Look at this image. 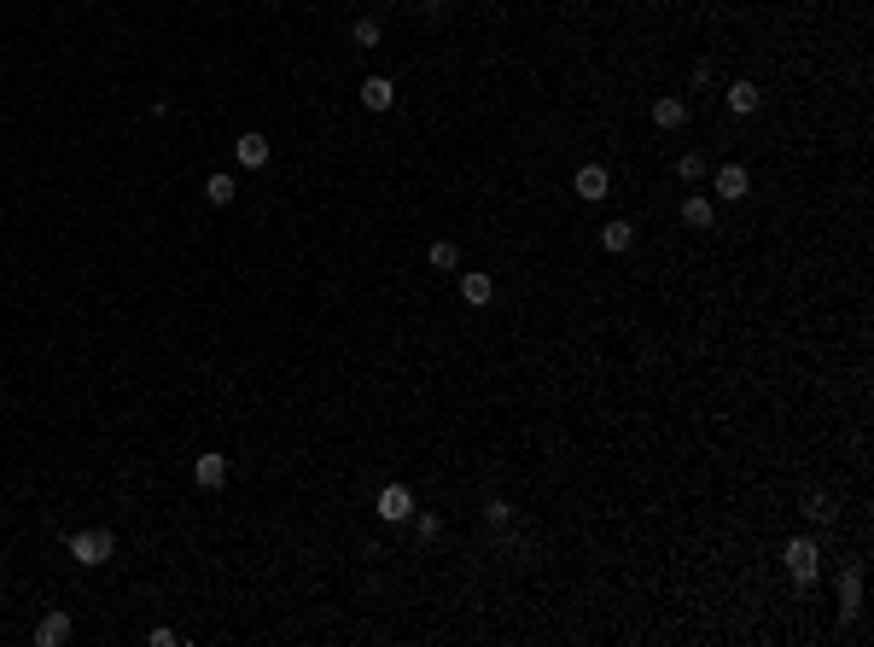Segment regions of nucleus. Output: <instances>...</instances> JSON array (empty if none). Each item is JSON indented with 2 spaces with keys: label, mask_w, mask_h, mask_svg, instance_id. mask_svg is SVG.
<instances>
[{
  "label": "nucleus",
  "mask_w": 874,
  "mask_h": 647,
  "mask_svg": "<svg viewBox=\"0 0 874 647\" xmlns=\"http://www.w3.org/2000/svg\"><path fill=\"white\" fill-rule=\"evenodd\" d=\"M460 297L478 310V304H490V297H496V281H490V274H460Z\"/></svg>",
  "instance_id": "obj_15"
},
{
  "label": "nucleus",
  "mask_w": 874,
  "mask_h": 647,
  "mask_svg": "<svg viewBox=\"0 0 874 647\" xmlns=\"http://www.w3.org/2000/svg\"><path fill=\"white\" fill-rule=\"evenodd\" d=\"M571 193H577L583 204H600V198L612 193V175H607V164H583L577 175H571Z\"/></svg>",
  "instance_id": "obj_4"
},
{
  "label": "nucleus",
  "mask_w": 874,
  "mask_h": 647,
  "mask_svg": "<svg viewBox=\"0 0 874 647\" xmlns=\"http://www.w3.org/2000/svg\"><path fill=\"white\" fill-rule=\"evenodd\" d=\"M193 479L205 484V490H222V484H228V455H222V450H205V455L193 461Z\"/></svg>",
  "instance_id": "obj_6"
},
{
  "label": "nucleus",
  "mask_w": 874,
  "mask_h": 647,
  "mask_svg": "<svg viewBox=\"0 0 874 647\" xmlns=\"http://www.w3.org/2000/svg\"><path fill=\"white\" fill-rule=\"evenodd\" d=\"M65 642H70V612H58V606H53V612L35 624V647H65Z\"/></svg>",
  "instance_id": "obj_8"
},
{
  "label": "nucleus",
  "mask_w": 874,
  "mask_h": 647,
  "mask_svg": "<svg viewBox=\"0 0 874 647\" xmlns=\"http://www.w3.org/2000/svg\"><path fill=\"white\" fill-rule=\"evenodd\" d=\"M711 187H717V198H729V204H740V198L752 193V181H746V164H723L717 175H711Z\"/></svg>",
  "instance_id": "obj_5"
},
{
  "label": "nucleus",
  "mask_w": 874,
  "mask_h": 647,
  "mask_svg": "<svg viewBox=\"0 0 874 647\" xmlns=\"http://www.w3.org/2000/svg\"><path fill=\"white\" fill-rule=\"evenodd\" d=\"M781 560H787L793 583H799V589H810V583H816V566H822V549H816V543H810V536H793V543H787V554H781Z\"/></svg>",
  "instance_id": "obj_2"
},
{
  "label": "nucleus",
  "mask_w": 874,
  "mask_h": 647,
  "mask_svg": "<svg viewBox=\"0 0 874 647\" xmlns=\"http://www.w3.org/2000/svg\"><path fill=\"white\" fill-rule=\"evenodd\" d=\"M507 520H514V502H507V496H490V502H484V525H496V531H501Z\"/></svg>",
  "instance_id": "obj_19"
},
{
  "label": "nucleus",
  "mask_w": 874,
  "mask_h": 647,
  "mask_svg": "<svg viewBox=\"0 0 874 647\" xmlns=\"http://www.w3.org/2000/svg\"><path fill=\"white\" fill-rule=\"evenodd\" d=\"M361 105H367V112H391V105H397V82H391V76H367V82H361Z\"/></svg>",
  "instance_id": "obj_7"
},
{
  "label": "nucleus",
  "mask_w": 874,
  "mask_h": 647,
  "mask_svg": "<svg viewBox=\"0 0 874 647\" xmlns=\"http://www.w3.org/2000/svg\"><path fill=\"white\" fill-rule=\"evenodd\" d=\"M374 513L385 525H403V520H414V490L408 484H385V490L374 496Z\"/></svg>",
  "instance_id": "obj_3"
},
{
  "label": "nucleus",
  "mask_w": 874,
  "mask_h": 647,
  "mask_svg": "<svg viewBox=\"0 0 874 647\" xmlns=\"http://www.w3.org/2000/svg\"><path fill=\"white\" fill-rule=\"evenodd\" d=\"M205 198H210V204H234V175H228V169H216V175L205 181Z\"/></svg>",
  "instance_id": "obj_18"
},
{
  "label": "nucleus",
  "mask_w": 874,
  "mask_h": 647,
  "mask_svg": "<svg viewBox=\"0 0 874 647\" xmlns=\"http://www.w3.org/2000/svg\"><path fill=\"white\" fill-rule=\"evenodd\" d=\"M723 105H729V112H735V117H752V112H758V105H763V94H758V88H752V82H735V88H729V94H723Z\"/></svg>",
  "instance_id": "obj_12"
},
{
  "label": "nucleus",
  "mask_w": 874,
  "mask_h": 647,
  "mask_svg": "<svg viewBox=\"0 0 874 647\" xmlns=\"http://www.w3.org/2000/svg\"><path fill=\"white\" fill-rule=\"evenodd\" d=\"M600 245H607V251H630V245H636V227L630 222H607L600 227Z\"/></svg>",
  "instance_id": "obj_17"
},
{
  "label": "nucleus",
  "mask_w": 874,
  "mask_h": 647,
  "mask_svg": "<svg viewBox=\"0 0 874 647\" xmlns=\"http://www.w3.org/2000/svg\"><path fill=\"white\" fill-rule=\"evenodd\" d=\"M426 263L437 268V274H455V268H460V245H455V240H437V245L426 251Z\"/></svg>",
  "instance_id": "obj_16"
},
{
  "label": "nucleus",
  "mask_w": 874,
  "mask_h": 647,
  "mask_svg": "<svg viewBox=\"0 0 874 647\" xmlns=\"http://www.w3.org/2000/svg\"><path fill=\"white\" fill-rule=\"evenodd\" d=\"M426 6H444V0H426Z\"/></svg>",
  "instance_id": "obj_25"
},
{
  "label": "nucleus",
  "mask_w": 874,
  "mask_h": 647,
  "mask_svg": "<svg viewBox=\"0 0 874 647\" xmlns=\"http://www.w3.org/2000/svg\"><path fill=\"white\" fill-rule=\"evenodd\" d=\"M857 606H862V572L851 566V572L839 577V612H846V619H857Z\"/></svg>",
  "instance_id": "obj_14"
},
{
  "label": "nucleus",
  "mask_w": 874,
  "mask_h": 647,
  "mask_svg": "<svg viewBox=\"0 0 874 647\" xmlns=\"http://www.w3.org/2000/svg\"><path fill=\"white\" fill-rule=\"evenodd\" d=\"M112 554H117V536L99 531V525H94V531H76V536H70V560H76V566H105Z\"/></svg>",
  "instance_id": "obj_1"
},
{
  "label": "nucleus",
  "mask_w": 874,
  "mask_h": 647,
  "mask_svg": "<svg viewBox=\"0 0 874 647\" xmlns=\"http://www.w3.org/2000/svg\"><path fill=\"white\" fill-rule=\"evenodd\" d=\"M677 175H682V181H706V158H700V152H682L677 158Z\"/></svg>",
  "instance_id": "obj_20"
},
{
  "label": "nucleus",
  "mask_w": 874,
  "mask_h": 647,
  "mask_svg": "<svg viewBox=\"0 0 874 647\" xmlns=\"http://www.w3.org/2000/svg\"><path fill=\"white\" fill-rule=\"evenodd\" d=\"M653 123H659V128H682V123H688V99H677V94L653 99Z\"/></svg>",
  "instance_id": "obj_11"
},
{
  "label": "nucleus",
  "mask_w": 874,
  "mask_h": 647,
  "mask_svg": "<svg viewBox=\"0 0 874 647\" xmlns=\"http://www.w3.org/2000/svg\"><path fill=\"white\" fill-rule=\"evenodd\" d=\"M350 35H356V47H379V18H356Z\"/></svg>",
  "instance_id": "obj_21"
},
{
  "label": "nucleus",
  "mask_w": 874,
  "mask_h": 647,
  "mask_svg": "<svg viewBox=\"0 0 874 647\" xmlns=\"http://www.w3.org/2000/svg\"><path fill=\"white\" fill-rule=\"evenodd\" d=\"M414 531H420V543H437V536H444V520H437V513H420Z\"/></svg>",
  "instance_id": "obj_22"
},
{
  "label": "nucleus",
  "mask_w": 874,
  "mask_h": 647,
  "mask_svg": "<svg viewBox=\"0 0 874 647\" xmlns=\"http://www.w3.org/2000/svg\"><path fill=\"white\" fill-rule=\"evenodd\" d=\"M694 88H700V94L717 88V65H711V58H700V65H694Z\"/></svg>",
  "instance_id": "obj_23"
},
{
  "label": "nucleus",
  "mask_w": 874,
  "mask_h": 647,
  "mask_svg": "<svg viewBox=\"0 0 874 647\" xmlns=\"http://www.w3.org/2000/svg\"><path fill=\"white\" fill-rule=\"evenodd\" d=\"M146 642H152V647H175V642H181V635H175V630H169V624H158V630H152V635H146Z\"/></svg>",
  "instance_id": "obj_24"
},
{
  "label": "nucleus",
  "mask_w": 874,
  "mask_h": 647,
  "mask_svg": "<svg viewBox=\"0 0 874 647\" xmlns=\"http://www.w3.org/2000/svg\"><path fill=\"white\" fill-rule=\"evenodd\" d=\"M805 520L810 525H833V520H839V502H833L828 490H810L805 496Z\"/></svg>",
  "instance_id": "obj_13"
},
{
  "label": "nucleus",
  "mask_w": 874,
  "mask_h": 647,
  "mask_svg": "<svg viewBox=\"0 0 874 647\" xmlns=\"http://www.w3.org/2000/svg\"><path fill=\"white\" fill-rule=\"evenodd\" d=\"M682 222H688V227H700V234H706V227L717 222V204H711L706 193H688V198H682Z\"/></svg>",
  "instance_id": "obj_10"
},
{
  "label": "nucleus",
  "mask_w": 874,
  "mask_h": 647,
  "mask_svg": "<svg viewBox=\"0 0 874 647\" xmlns=\"http://www.w3.org/2000/svg\"><path fill=\"white\" fill-rule=\"evenodd\" d=\"M268 152H275V146H268V135H239V141H234V158H239L245 169H263Z\"/></svg>",
  "instance_id": "obj_9"
}]
</instances>
